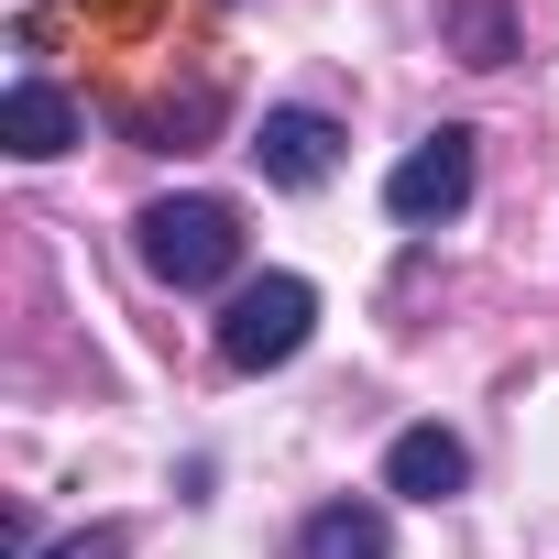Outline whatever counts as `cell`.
Here are the masks:
<instances>
[{"instance_id": "3", "label": "cell", "mask_w": 559, "mask_h": 559, "mask_svg": "<svg viewBox=\"0 0 559 559\" xmlns=\"http://www.w3.org/2000/svg\"><path fill=\"white\" fill-rule=\"evenodd\" d=\"M472 176H483L472 132H461V121H439V132L384 176V209H395L406 230H439V219H461V209H472Z\"/></svg>"}, {"instance_id": "8", "label": "cell", "mask_w": 559, "mask_h": 559, "mask_svg": "<svg viewBox=\"0 0 559 559\" xmlns=\"http://www.w3.org/2000/svg\"><path fill=\"white\" fill-rule=\"evenodd\" d=\"M439 34L461 45V67H504L515 56V12L504 0H439Z\"/></svg>"}, {"instance_id": "4", "label": "cell", "mask_w": 559, "mask_h": 559, "mask_svg": "<svg viewBox=\"0 0 559 559\" xmlns=\"http://www.w3.org/2000/svg\"><path fill=\"white\" fill-rule=\"evenodd\" d=\"M252 165H263V187H330L341 176V121L330 110H263V132H252Z\"/></svg>"}, {"instance_id": "1", "label": "cell", "mask_w": 559, "mask_h": 559, "mask_svg": "<svg viewBox=\"0 0 559 559\" xmlns=\"http://www.w3.org/2000/svg\"><path fill=\"white\" fill-rule=\"evenodd\" d=\"M132 252H143L154 286H176V297L241 286V209L230 198H154L132 219Z\"/></svg>"}, {"instance_id": "7", "label": "cell", "mask_w": 559, "mask_h": 559, "mask_svg": "<svg viewBox=\"0 0 559 559\" xmlns=\"http://www.w3.org/2000/svg\"><path fill=\"white\" fill-rule=\"evenodd\" d=\"M286 559H395V526H384L373 504H319Z\"/></svg>"}, {"instance_id": "9", "label": "cell", "mask_w": 559, "mask_h": 559, "mask_svg": "<svg viewBox=\"0 0 559 559\" xmlns=\"http://www.w3.org/2000/svg\"><path fill=\"white\" fill-rule=\"evenodd\" d=\"M34 559H132V526H78V537H56Z\"/></svg>"}, {"instance_id": "2", "label": "cell", "mask_w": 559, "mask_h": 559, "mask_svg": "<svg viewBox=\"0 0 559 559\" xmlns=\"http://www.w3.org/2000/svg\"><path fill=\"white\" fill-rule=\"evenodd\" d=\"M319 330V286L308 274H252V286H230L219 308V362L230 373H274V362H297Z\"/></svg>"}, {"instance_id": "6", "label": "cell", "mask_w": 559, "mask_h": 559, "mask_svg": "<svg viewBox=\"0 0 559 559\" xmlns=\"http://www.w3.org/2000/svg\"><path fill=\"white\" fill-rule=\"evenodd\" d=\"M0 132H12V154H23V165H56V154H67V143L88 132V110H78L67 88H45V78H23L12 99H0Z\"/></svg>"}, {"instance_id": "5", "label": "cell", "mask_w": 559, "mask_h": 559, "mask_svg": "<svg viewBox=\"0 0 559 559\" xmlns=\"http://www.w3.org/2000/svg\"><path fill=\"white\" fill-rule=\"evenodd\" d=\"M472 483V450L450 439V428H395V450H384V493H406V504H450Z\"/></svg>"}]
</instances>
